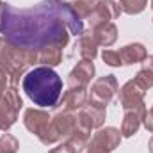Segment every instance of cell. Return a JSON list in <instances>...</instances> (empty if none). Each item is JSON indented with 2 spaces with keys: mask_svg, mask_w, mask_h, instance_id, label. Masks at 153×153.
Returning <instances> with one entry per match:
<instances>
[{
  "mask_svg": "<svg viewBox=\"0 0 153 153\" xmlns=\"http://www.w3.org/2000/svg\"><path fill=\"white\" fill-rule=\"evenodd\" d=\"M117 91H119V85H117L116 76L114 75H105V76H102V78H98V80L91 85L89 94H87V100L107 107V105L112 102V98L116 96Z\"/></svg>",
  "mask_w": 153,
  "mask_h": 153,
  "instance_id": "obj_5",
  "label": "cell"
},
{
  "mask_svg": "<svg viewBox=\"0 0 153 153\" xmlns=\"http://www.w3.org/2000/svg\"><path fill=\"white\" fill-rule=\"evenodd\" d=\"M121 130H117L114 126H105V128H98L96 134L91 137L93 141H96L100 146H103L109 152H114L121 143Z\"/></svg>",
  "mask_w": 153,
  "mask_h": 153,
  "instance_id": "obj_13",
  "label": "cell"
},
{
  "mask_svg": "<svg viewBox=\"0 0 153 153\" xmlns=\"http://www.w3.org/2000/svg\"><path fill=\"white\" fill-rule=\"evenodd\" d=\"M2 5H4V2H0V16H2Z\"/></svg>",
  "mask_w": 153,
  "mask_h": 153,
  "instance_id": "obj_30",
  "label": "cell"
},
{
  "mask_svg": "<svg viewBox=\"0 0 153 153\" xmlns=\"http://www.w3.org/2000/svg\"><path fill=\"white\" fill-rule=\"evenodd\" d=\"M144 94L146 91L135 84V80H128L119 91H117V96H119V103L125 111H130V109H137V107H143L144 105Z\"/></svg>",
  "mask_w": 153,
  "mask_h": 153,
  "instance_id": "obj_7",
  "label": "cell"
},
{
  "mask_svg": "<svg viewBox=\"0 0 153 153\" xmlns=\"http://www.w3.org/2000/svg\"><path fill=\"white\" fill-rule=\"evenodd\" d=\"M38 62V52L13 45L5 38H0V68L7 73L11 85L20 82V76L27 68Z\"/></svg>",
  "mask_w": 153,
  "mask_h": 153,
  "instance_id": "obj_3",
  "label": "cell"
},
{
  "mask_svg": "<svg viewBox=\"0 0 153 153\" xmlns=\"http://www.w3.org/2000/svg\"><path fill=\"white\" fill-rule=\"evenodd\" d=\"M143 123H144L146 130L153 134V105H152V109H150V111H146V114H144V119H143Z\"/></svg>",
  "mask_w": 153,
  "mask_h": 153,
  "instance_id": "obj_25",
  "label": "cell"
},
{
  "mask_svg": "<svg viewBox=\"0 0 153 153\" xmlns=\"http://www.w3.org/2000/svg\"><path fill=\"white\" fill-rule=\"evenodd\" d=\"M93 75H94L93 61L82 59V61L76 62V66L68 75V87H87Z\"/></svg>",
  "mask_w": 153,
  "mask_h": 153,
  "instance_id": "obj_9",
  "label": "cell"
},
{
  "mask_svg": "<svg viewBox=\"0 0 153 153\" xmlns=\"http://www.w3.org/2000/svg\"><path fill=\"white\" fill-rule=\"evenodd\" d=\"M76 52H78V55L82 59H87V61H93L98 55V45L93 39L91 32H84L78 38V41H76Z\"/></svg>",
  "mask_w": 153,
  "mask_h": 153,
  "instance_id": "obj_18",
  "label": "cell"
},
{
  "mask_svg": "<svg viewBox=\"0 0 153 153\" xmlns=\"http://www.w3.org/2000/svg\"><path fill=\"white\" fill-rule=\"evenodd\" d=\"M119 14H121L119 4H116L114 0H100L98 7L93 11V14L87 20H89L91 29H94L98 25H103V23H109V22L116 20Z\"/></svg>",
  "mask_w": 153,
  "mask_h": 153,
  "instance_id": "obj_8",
  "label": "cell"
},
{
  "mask_svg": "<svg viewBox=\"0 0 153 153\" xmlns=\"http://www.w3.org/2000/svg\"><path fill=\"white\" fill-rule=\"evenodd\" d=\"M91 30H93L91 36L96 41L98 46L109 48L111 45H114L116 39H117V27H116L112 22L103 23V25H98V27H94V29H91Z\"/></svg>",
  "mask_w": 153,
  "mask_h": 153,
  "instance_id": "obj_14",
  "label": "cell"
},
{
  "mask_svg": "<svg viewBox=\"0 0 153 153\" xmlns=\"http://www.w3.org/2000/svg\"><path fill=\"white\" fill-rule=\"evenodd\" d=\"M85 153H112V152L105 150V148H103V146H100L96 141L89 139V143H87V146H85Z\"/></svg>",
  "mask_w": 153,
  "mask_h": 153,
  "instance_id": "obj_24",
  "label": "cell"
},
{
  "mask_svg": "<svg viewBox=\"0 0 153 153\" xmlns=\"http://www.w3.org/2000/svg\"><path fill=\"white\" fill-rule=\"evenodd\" d=\"M148 148H150V153H153V135H152V139H150V143H148Z\"/></svg>",
  "mask_w": 153,
  "mask_h": 153,
  "instance_id": "obj_28",
  "label": "cell"
},
{
  "mask_svg": "<svg viewBox=\"0 0 153 153\" xmlns=\"http://www.w3.org/2000/svg\"><path fill=\"white\" fill-rule=\"evenodd\" d=\"M119 57H121L123 66H128V64L143 62L148 57V53H146V48L141 43H132V45H126L119 50Z\"/></svg>",
  "mask_w": 153,
  "mask_h": 153,
  "instance_id": "obj_15",
  "label": "cell"
},
{
  "mask_svg": "<svg viewBox=\"0 0 153 153\" xmlns=\"http://www.w3.org/2000/svg\"><path fill=\"white\" fill-rule=\"evenodd\" d=\"M23 91L39 107H53L62 94V80L52 68L39 66L23 76Z\"/></svg>",
  "mask_w": 153,
  "mask_h": 153,
  "instance_id": "obj_2",
  "label": "cell"
},
{
  "mask_svg": "<svg viewBox=\"0 0 153 153\" xmlns=\"http://www.w3.org/2000/svg\"><path fill=\"white\" fill-rule=\"evenodd\" d=\"M53 2H57V4H68L70 0H53Z\"/></svg>",
  "mask_w": 153,
  "mask_h": 153,
  "instance_id": "obj_29",
  "label": "cell"
},
{
  "mask_svg": "<svg viewBox=\"0 0 153 153\" xmlns=\"http://www.w3.org/2000/svg\"><path fill=\"white\" fill-rule=\"evenodd\" d=\"M20 148L18 139L13 137L11 134H4L0 137V153H16Z\"/></svg>",
  "mask_w": 153,
  "mask_h": 153,
  "instance_id": "obj_22",
  "label": "cell"
},
{
  "mask_svg": "<svg viewBox=\"0 0 153 153\" xmlns=\"http://www.w3.org/2000/svg\"><path fill=\"white\" fill-rule=\"evenodd\" d=\"M152 9H153V0H152Z\"/></svg>",
  "mask_w": 153,
  "mask_h": 153,
  "instance_id": "obj_31",
  "label": "cell"
},
{
  "mask_svg": "<svg viewBox=\"0 0 153 153\" xmlns=\"http://www.w3.org/2000/svg\"><path fill=\"white\" fill-rule=\"evenodd\" d=\"M146 114V105L143 107H137V109H130V111H125L123 116V123H121V135L123 137H132L137 134L143 119Z\"/></svg>",
  "mask_w": 153,
  "mask_h": 153,
  "instance_id": "obj_10",
  "label": "cell"
},
{
  "mask_svg": "<svg viewBox=\"0 0 153 153\" xmlns=\"http://www.w3.org/2000/svg\"><path fill=\"white\" fill-rule=\"evenodd\" d=\"M0 34L16 46L36 52L50 45L64 48L70 43V34H84V22L70 4L43 0L29 9L4 4Z\"/></svg>",
  "mask_w": 153,
  "mask_h": 153,
  "instance_id": "obj_1",
  "label": "cell"
},
{
  "mask_svg": "<svg viewBox=\"0 0 153 153\" xmlns=\"http://www.w3.org/2000/svg\"><path fill=\"white\" fill-rule=\"evenodd\" d=\"M0 2H2V0H0Z\"/></svg>",
  "mask_w": 153,
  "mask_h": 153,
  "instance_id": "obj_32",
  "label": "cell"
},
{
  "mask_svg": "<svg viewBox=\"0 0 153 153\" xmlns=\"http://www.w3.org/2000/svg\"><path fill=\"white\" fill-rule=\"evenodd\" d=\"M87 102V87H68V91L61 98V107L62 111L73 112L80 111Z\"/></svg>",
  "mask_w": 153,
  "mask_h": 153,
  "instance_id": "obj_11",
  "label": "cell"
},
{
  "mask_svg": "<svg viewBox=\"0 0 153 153\" xmlns=\"http://www.w3.org/2000/svg\"><path fill=\"white\" fill-rule=\"evenodd\" d=\"M48 153H75L66 143L64 144H61V146H57V148H53V150H50Z\"/></svg>",
  "mask_w": 153,
  "mask_h": 153,
  "instance_id": "obj_27",
  "label": "cell"
},
{
  "mask_svg": "<svg viewBox=\"0 0 153 153\" xmlns=\"http://www.w3.org/2000/svg\"><path fill=\"white\" fill-rule=\"evenodd\" d=\"M105 107L94 102H85V105L78 111L76 114V123L78 128H82L84 132L91 134V130L94 128H102V125L105 123Z\"/></svg>",
  "mask_w": 153,
  "mask_h": 153,
  "instance_id": "obj_6",
  "label": "cell"
},
{
  "mask_svg": "<svg viewBox=\"0 0 153 153\" xmlns=\"http://www.w3.org/2000/svg\"><path fill=\"white\" fill-rule=\"evenodd\" d=\"M102 59H103V62H105V64H109V66H112V68L123 66L121 57H119V52H116V50H103Z\"/></svg>",
  "mask_w": 153,
  "mask_h": 153,
  "instance_id": "obj_23",
  "label": "cell"
},
{
  "mask_svg": "<svg viewBox=\"0 0 153 153\" xmlns=\"http://www.w3.org/2000/svg\"><path fill=\"white\" fill-rule=\"evenodd\" d=\"M68 4L71 5V9L75 11L82 20H85V18H89V16L93 14V11L98 7L100 0H70Z\"/></svg>",
  "mask_w": 153,
  "mask_h": 153,
  "instance_id": "obj_20",
  "label": "cell"
},
{
  "mask_svg": "<svg viewBox=\"0 0 153 153\" xmlns=\"http://www.w3.org/2000/svg\"><path fill=\"white\" fill-rule=\"evenodd\" d=\"M23 125L30 134H34L46 146L53 144L61 139L52 125V117L48 116V112H45L41 109H27L23 114Z\"/></svg>",
  "mask_w": 153,
  "mask_h": 153,
  "instance_id": "obj_4",
  "label": "cell"
},
{
  "mask_svg": "<svg viewBox=\"0 0 153 153\" xmlns=\"http://www.w3.org/2000/svg\"><path fill=\"white\" fill-rule=\"evenodd\" d=\"M52 125L55 128V132L59 134V137L66 139L70 137L76 128H78V123H76V116L73 112H68V111H62V112H57V114L52 117Z\"/></svg>",
  "mask_w": 153,
  "mask_h": 153,
  "instance_id": "obj_12",
  "label": "cell"
},
{
  "mask_svg": "<svg viewBox=\"0 0 153 153\" xmlns=\"http://www.w3.org/2000/svg\"><path fill=\"white\" fill-rule=\"evenodd\" d=\"M146 4L148 0H119V9L126 14H139L146 9Z\"/></svg>",
  "mask_w": 153,
  "mask_h": 153,
  "instance_id": "obj_21",
  "label": "cell"
},
{
  "mask_svg": "<svg viewBox=\"0 0 153 153\" xmlns=\"http://www.w3.org/2000/svg\"><path fill=\"white\" fill-rule=\"evenodd\" d=\"M61 61H62V46L59 45H50V46L38 50V62H41L43 66L53 68L61 64Z\"/></svg>",
  "mask_w": 153,
  "mask_h": 153,
  "instance_id": "obj_17",
  "label": "cell"
},
{
  "mask_svg": "<svg viewBox=\"0 0 153 153\" xmlns=\"http://www.w3.org/2000/svg\"><path fill=\"white\" fill-rule=\"evenodd\" d=\"M18 109L13 105V102L5 96V94H2L0 96V130H9L13 125H14V121H16V117H18Z\"/></svg>",
  "mask_w": 153,
  "mask_h": 153,
  "instance_id": "obj_16",
  "label": "cell"
},
{
  "mask_svg": "<svg viewBox=\"0 0 153 153\" xmlns=\"http://www.w3.org/2000/svg\"><path fill=\"white\" fill-rule=\"evenodd\" d=\"M7 80H9V76H7V73L0 68V96L5 93V85H7Z\"/></svg>",
  "mask_w": 153,
  "mask_h": 153,
  "instance_id": "obj_26",
  "label": "cell"
},
{
  "mask_svg": "<svg viewBox=\"0 0 153 153\" xmlns=\"http://www.w3.org/2000/svg\"><path fill=\"white\" fill-rule=\"evenodd\" d=\"M134 80H135V84L141 85L144 91L150 89V87H153V55L152 57H146V59L143 61V68L137 71V75H135Z\"/></svg>",
  "mask_w": 153,
  "mask_h": 153,
  "instance_id": "obj_19",
  "label": "cell"
}]
</instances>
